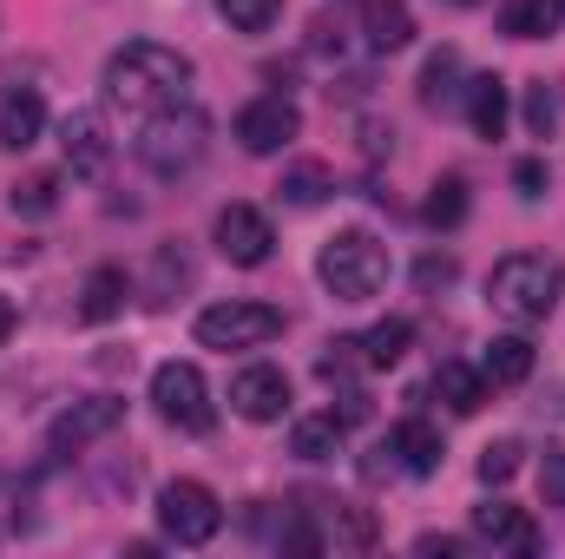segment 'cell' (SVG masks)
Segmentation results:
<instances>
[{
  "instance_id": "cell-1",
  "label": "cell",
  "mask_w": 565,
  "mask_h": 559,
  "mask_svg": "<svg viewBox=\"0 0 565 559\" xmlns=\"http://www.w3.org/2000/svg\"><path fill=\"white\" fill-rule=\"evenodd\" d=\"M191 60L164 40H126L113 60H106V99L126 106V113H164V106H184L191 99Z\"/></svg>"
},
{
  "instance_id": "cell-2",
  "label": "cell",
  "mask_w": 565,
  "mask_h": 559,
  "mask_svg": "<svg viewBox=\"0 0 565 559\" xmlns=\"http://www.w3.org/2000/svg\"><path fill=\"white\" fill-rule=\"evenodd\" d=\"M559 296H565V264L559 257H546V251H513V257H500L493 277H487V303H493V316H507L513 329L546 323V316L559 309Z\"/></svg>"
},
{
  "instance_id": "cell-3",
  "label": "cell",
  "mask_w": 565,
  "mask_h": 559,
  "mask_svg": "<svg viewBox=\"0 0 565 559\" xmlns=\"http://www.w3.org/2000/svg\"><path fill=\"white\" fill-rule=\"evenodd\" d=\"M204 145H211V119L184 99V106H164V113H145L139 139H132V151H139L145 171H158V178H178V171H191L198 158H204Z\"/></svg>"
},
{
  "instance_id": "cell-4",
  "label": "cell",
  "mask_w": 565,
  "mask_h": 559,
  "mask_svg": "<svg viewBox=\"0 0 565 559\" xmlns=\"http://www.w3.org/2000/svg\"><path fill=\"white\" fill-rule=\"evenodd\" d=\"M316 277H322L329 296H342V303H369L388 283V244L369 238V231H335L322 244V257H316Z\"/></svg>"
},
{
  "instance_id": "cell-5",
  "label": "cell",
  "mask_w": 565,
  "mask_h": 559,
  "mask_svg": "<svg viewBox=\"0 0 565 559\" xmlns=\"http://www.w3.org/2000/svg\"><path fill=\"white\" fill-rule=\"evenodd\" d=\"M198 349H264L282 336V309L277 303H250V296H231V303H211L198 323H191Z\"/></svg>"
},
{
  "instance_id": "cell-6",
  "label": "cell",
  "mask_w": 565,
  "mask_h": 559,
  "mask_svg": "<svg viewBox=\"0 0 565 559\" xmlns=\"http://www.w3.org/2000/svg\"><path fill=\"white\" fill-rule=\"evenodd\" d=\"M158 527H164V540H178V547H204V540H217L224 507H217V494H211L204 481H164V487H158Z\"/></svg>"
},
{
  "instance_id": "cell-7",
  "label": "cell",
  "mask_w": 565,
  "mask_h": 559,
  "mask_svg": "<svg viewBox=\"0 0 565 559\" xmlns=\"http://www.w3.org/2000/svg\"><path fill=\"white\" fill-rule=\"evenodd\" d=\"M151 402H158V415L171 421V428H184V434H211V421H217L198 362H158V376H151Z\"/></svg>"
},
{
  "instance_id": "cell-8",
  "label": "cell",
  "mask_w": 565,
  "mask_h": 559,
  "mask_svg": "<svg viewBox=\"0 0 565 559\" xmlns=\"http://www.w3.org/2000/svg\"><path fill=\"white\" fill-rule=\"evenodd\" d=\"M119 415H126V402H119V395H86V402H73L66 415L46 428V454H60V461H66V454H86L99 434H113V428H119Z\"/></svg>"
},
{
  "instance_id": "cell-9",
  "label": "cell",
  "mask_w": 565,
  "mask_h": 559,
  "mask_svg": "<svg viewBox=\"0 0 565 559\" xmlns=\"http://www.w3.org/2000/svg\"><path fill=\"white\" fill-rule=\"evenodd\" d=\"M217 251H224L237 271H257V264H270L277 231H270V218H264L257 204H224V211H217Z\"/></svg>"
},
{
  "instance_id": "cell-10",
  "label": "cell",
  "mask_w": 565,
  "mask_h": 559,
  "mask_svg": "<svg viewBox=\"0 0 565 559\" xmlns=\"http://www.w3.org/2000/svg\"><path fill=\"white\" fill-rule=\"evenodd\" d=\"M296 133H302V113H296L282 93H270V99H250V106L237 113V145H244L250 158H270V151H282Z\"/></svg>"
},
{
  "instance_id": "cell-11",
  "label": "cell",
  "mask_w": 565,
  "mask_h": 559,
  "mask_svg": "<svg viewBox=\"0 0 565 559\" xmlns=\"http://www.w3.org/2000/svg\"><path fill=\"white\" fill-rule=\"evenodd\" d=\"M231 409L244 421H277L282 409H289V376L270 369V362L237 369V376H231Z\"/></svg>"
},
{
  "instance_id": "cell-12",
  "label": "cell",
  "mask_w": 565,
  "mask_h": 559,
  "mask_svg": "<svg viewBox=\"0 0 565 559\" xmlns=\"http://www.w3.org/2000/svg\"><path fill=\"white\" fill-rule=\"evenodd\" d=\"M60 151H66V171H73V178H99L106 158H113L99 113H66V119H60Z\"/></svg>"
},
{
  "instance_id": "cell-13",
  "label": "cell",
  "mask_w": 565,
  "mask_h": 559,
  "mask_svg": "<svg viewBox=\"0 0 565 559\" xmlns=\"http://www.w3.org/2000/svg\"><path fill=\"white\" fill-rule=\"evenodd\" d=\"M309 514L322 520V527H316L322 547H349V553H369V547H375V520H369L362 507H349V500H316Z\"/></svg>"
},
{
  "instance_id": "cell-14",
  "label": "cell",
  "mask_w": 565,
  "mask_h": 559,
  "mask_svg": "<svg viewBox=\"0 0 565 559\" xmlns=\"http://www.w3.org/2000/svg\"><path fill=\"white\" fill-rule=\"evenodd\" d=\"M473 534L493 540V547H513V553H540V527H533L520 507H507V500L473 507Z\"/></svg>"
},
{
  "instance_id": "cell-15",
  "label": "cell",
  "mask_w": 565,
  "mask_h": 559,
  "mask_svg": "<svg viewBox=\"0 0 565 559\" xmlns=\"http://www.w3.org/2000/svg\"><path fill=\"white\" fill-rule=\"evenodd\" d=\"M388 447H395V461H402V474H434L440 467V428L434 421H422V415H408L395 434H388Z\"/></svg>"
},
{
  "instance_id": "cell-16",
  "label": "cell",
  "mask_w": 565,
  "mask_h": 559,
  "mask_svg": "<svg viewBox=\"0 0 565 559\" xmlns=\"http://www.w3.org/2000/svg\"><path fill=\"white\" fill-rule=\"evenodd\" d=\"M480 376H487V389H520V382L533 376V342H526V336H493Z\"/></svg>"
},
{
  "instance_id": "cell-17",
  "label": "cell",
  "mask_w": 565,
  "mask_h": 559,
  "mask_svg": "<svg viewBox=\"0 0 565 559\" xmlns=\"http://www.w3.org/2000/svg\"><path fill=\"white\" fill-rule=\"evenodd\" d=\"M467 126L480 139H500L507 133V80H493V73L467 80Z\"/></svg>"
},
{
  "instance_id": "cell-18",
  "label": "cell",
  "mask_w": 565,
  "mask_h": 559,
  "mask_svg": "<svg viewBox=\"0 0 565 559\" xmlns=\"http://www.w3.org/2000/svg\"><path fill=\"white\" fill-rule=\"evenodd\" d=\"M126 296H132L126 271H119V264H99V271L86 277V289H79V316H86V323H113V316L126 309Z\"/></svg>"
},
{
  "instance_id": "cell-19",
  "label": "cell",
  "mask_w": 565,
  "mask_h": 559,
  "mask_svg": "<svg viewBox=\"0 0 565 559\" xmlns=\"http://www.w3.org/2000/svg\"><path fill=\"white\" fill-rule=\"evenodd\" d=\"M369 46L375 53H402L408 40H415V13H408V0H369Z\"/></svg>"
},
{
  "instance_id": "cell-20",
  "label": "cell",
  "mask_w": 565,
  "mask_h": 559,
  "mask_svg": "<svg viewBox=\"0 0 565 559\" xmlns=\"http://www.w3.org/2000/svg\"><path fill=\"white\" fill-rule=\"evenodd\" d=\"M40 133H46V106H40V93H13V99L0 106V145H7V151H26Z\"/></svg>"
},
{
  "instance_id": "cell-21",
  "label": "cell",
  "mask_w": 565,
  "mask_h": 559,
  "mask_svg": "<svg viewBox=\"0 0 565 559\" xmlns=\"http://www.w3.org/2000/svg\"><path fill=\"white\" fill-rule=\"evenodd\" d=\"M434 395H440L454 415H473V409L487 402V376L467 369V362H440V369H434Z\"/></svg>"
},
{
  "instance_id": "cell-22",
  "label": "cell",
  "mask_w": 565,
  "mask_h": 559,
  "mask_svg": "<svg viewBox=\"0 0 565 559\" xmlns=\"http://www.w3.org/2000/svg\"><path fill=\"white\" fill-rule=\"evenodd\" d=\"M342 434H349V421L335 415H302L296 428H289V454H302V461H329L335 447H342Z\"/></svg>"
},
{
  "instance_id": "cell-23",
  "label": "cell",
  "mask_w": 565,
  "mask_h": 559,
  "mask_svg": "<svg viewBox=\"0 0 565 559\" xmlns=\"http://www.w3.org/2000/svg\"><path fill=\"white\" fill-rule=\"evenodd\" d=\"M408 342H415V323H408V316H382V323L362 336V362H369V369H395V362L408 356Z\"/></svg>"
},
{
  "instance_id": "cell-24",
  "label": "cell",
  "mask_w": 565,
  "mask_h": 559,
  "mask_svg": "<svg viewBox=\"0 0 565 559\" xmlns=\"http://www.w3.org/2000/svg\"><path fill=\"white\" fill-rule=\"evenodd\" d=\"M335 191V171L329 165H316V158H302V165H289L282 171V184H277V198L282 204H296V211H309V204H322Z\"/></svg>"
},
{
  "instance_id": "cell-25",
  "label": "cell",
  "mask_w": 565,
  "mask_h": 559,
  "mask_svg": "<svg viewBox=\"0 0 565 559\" xmlns=\"http://www.w3.org/2000/svg\"><path fill=\"white\" fill-rule=\"evenodd\" d=\"M559 13H565V0H507V33L513 40H546L553 27H559Z\"/></svg>"
},
{
  "instance_id": "cell-26",
  "label": "cell",
  "mask_w": 565,
  "mask_h": 559,
  "mask_svg": "<svg viewBox=\"0 0 565 559\" xmlns=\"http://www.w3.org/2000/svg\"><path fill=\"white\" fill-rule=\"evenodd\" d=\"M422 218L434 231H454V224H467V178H440L434 191H427Z\"/></svg>"
},
{
  "instance_id": "cell-27",
  "label": "cell",
  "mask_w": 565,
  "mask_h": 559,
  "mask_svg": "<svg viewBox=\"0 0 565 559\" xmlns=\"http://www.w3.org/2000/svg\"><path fill=\"white\" fill-rule=\"evenodd\" d=\"M454 80H460V53H454V46L427 53V66H422V106H447V99H454Z\"/></svg>"
},
{
  "instance_id": "cell-28",
  "label": "cell",
  "mask_w": 565,
  "mask_h": 559,
  "mask_svg": "<svg viewBox=\"0 0 565 559\" xmlns=\"http://www.w3.org/2000/svg\"><path fill=\"white\" fill-rule=\"evenodd\" d=\"M53 204H60V178H53V171H33V178L13 184V211H20V218H46Z\"/></svg>"
},
{
  "instance_id": "cell-29",
  "label": "cell",
  "mask_w": 565,
  "mask_h": 559,
  "mask_svg": "<svg viewBox=\"0 0 565 559\" xmlns=\"http://www.w3.org/2000/svg\"><path fill=\"white\" fill-rule=\"evenodd\" d=\"M520 454H526L520 441H487V447H480V481H487V487H507V481L520 474Z\"/></svg>"
},
{
  "instance_id": "cell-30",
  "label": "cell",
  "mask_w": 565,
  "mask_h": 559,
  "mask_svg": "<svg viewBox=\"0 0 565 559\" xmlns=\"http://www.w3.org/2000/svg\"><path fill=\"white\" fill-rule=\"evenodd\" d=\"M224 7V20L231 27H244V33H264V27H277L282 0H217Z\"/></svg>"
},
{
  "instance_id": "cell-31",
  "label": "cell",
  "mask_w": 565,
  "mask_h": 559,
  "mask_svg": "<svg viewBox=\"0 0 565 559\" xmlns=\"http://www.w3.org/2000/svg\"><path fill=\"white\" fill-rule=\"evenodd\" d=\"M355 349H362V342H349V336H342V342H329V356L316 362V376H322V382H349V376H355V362H362Z\"/></svg>"
},
{
  "instance_id": "cell-32",
  "label": "cell",
  "mask_w": 565,
  "mask_h": 559,
  "mask_svg": "<svg viewBox=\"0 0 565 559\" xmlns=\"http://www.w3.org/2000/svg\"><path fill=\"white\" fill-rule=\"evenodd\" d=\"M540 500H546V507H565V447H553V454L540 461Z\"/></svg>"
},
{
  "instance_id": "cell-33",
  "label": "cell",
  "mask_w": 565,
  "mask_h": 559,
  "mask_svg": "<svg viewBox=\"0 0 565 559\" xmlns=\"http://www.w3.org/2000/svg\"><path fill=\"white\" fill-rule=\"evenodd\" d=\"M513 184H520V198H546V184H553L546 178V158H520L513 165Z\"/></svg>"
},
{
  "instance_id": "cell-34",
  "label": "cell",
  "mask_w": 565,
  "mask_h": 559,
  "mask_svg": "<svg viewBox=\"0 0 565 559\" xmlns=\"http://www.w3.org/2000/svg\"><path fill=\"white\" fill-rule=\"evenodd\" d=\"M454 277H460L454 257H422V264H415V283H422V289H447Z\"/></svg>"
},
{
  "instance_id": "cell-35",
  "label": "cell",
  "mask_w": 565,
  "mask_h": 559,
  "mask_svg": "<svg viewBox=\"0 0 565 559\" xmlns=\"http://www.w3.org/2000/svg\"><path fill=\"white\" fill-rule=\"evenodd\" d=\"M526 126H533V133H540V139H546V133H553V93H546V80H540V86H533V93H526Z\"/></svg>"
},
{
  "instance_id": "cell-36",
  "label": "cell",
  "mask_w": 565,
  "mask_h": 559,
  "mask_svg": "<svg viewBox=\"0 0 565 559\" xmlns=\"http://www.w3.org/2000/svg\"><path fill=\"white\" fill-rule=\"evenodd\" d=\"M415 553H427V559H434V553H440V559H454V553H460V540H440V534H422V540H415Z\"/></svg>"
},
{
  "instance_id": "cell-37",
  "label": "cell",
  "mask_w": 565,
  "mask_h": 559,
  "mask_svg": "<svg viewBox=\"0 0 565 559\" xmlns=\"http://www.w3.org/2000/svg\"><path fill=\"white\" fill-rule=\"evenodd\" d=\"M7 336H13V303L0 296V342H7Z\"/></svg>"
},
{
  "instance_id": "cell-38",
  "label": "cell",
  "mask_w": 565,
  "mask_h": 559,
  "mask_svg": "<svg viewBox=\"0 0 565 559\" xmlns=\"http://www.w3.org/2000/svg\"><path fill=\"white\" fill-rule=\"evenodd\" d=\"M454 7H473V0H454Z\"/></svg>"
}]
</instances>
